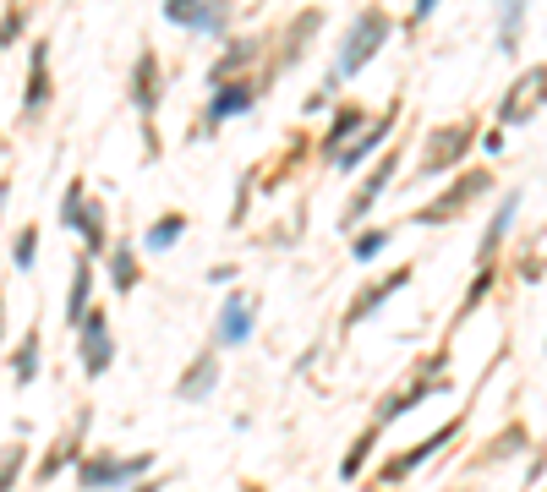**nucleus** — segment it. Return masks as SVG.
Wrapping results in <instances>:
<instances>
[{"instance_id":"f257e3e1","label":"nucleus","mask_w":547,"mask_h":492,"mask_svg":"<svg viewBox=\"0 0 547 492\" xmlns=\"http://www.w3.org/2000/svg\"><path fill=\"white\" fill-rule=\"evenodd\" d=\"M389 33H394V17H389V6H362L351 17V28L340 33V55H334V66H329V77L334 82H351V77H362L372 61L383 55V44H389Z\"/></svg>"},{"instance_id":"f03ea898","label":"nucleus","mask_w":547,"mask_h":492,"mask_svg":"<svg viewBox=\"0 0 547 492\" xmlns=\"http://www.w3.org/2000/svg\"><path fill=\"white\" fill-rule=\"evenodd\" d=\"M126 99H132L137 121H143V154L154 164L165 154V143H159V104H165V66H159V50H137V66H132V82H126Z\"/></svg>"},{"instance_id":"7ed1b4c3","label":"nucleus","mask_w":547,"mask_h":492,"mask_svg":"<svg viewBox=\"0 0 547 492\" xmlns=\"http://www.w3.org/2000/svg\"><path fill=\"white\" fill-rule=\"evenodd\" d=\"M493 186H498V181H493V170H487V164H471V170H460L455 181H449L444 192L433 197V203L411 208V225H416V230H438V225H449V219L471 214V203H476V197H487Z\"/></svg>"},{"instance_id":"20e7f679","label":"nucleus","mask_w":547,"mask_h":492,"mask_svg":"<svg viewBox=\"0 0 547 492\" xmlns=\"http://www.w3.org/2000/svg\"><path fill=\"white\" fill-rule=\"evenodd\" d=\"M449 389H455V378H449V345H438L433 356H427V367H422V372H411V383H405V389H394L389 400H383L378 427L389 432L400 416H411L416 405H427L433 394H449Z\"/></svg>"},{"instance_id":"39448f33","label":"nucleus","mask_w":547,"mask_h":492,"mask_svg":"<svg viewBox=\"0 0 547 492\" xmlns=\"http://www.w3.org/2000/svg\"><path fill=\"white\" fill-rule=\"evenodd\" d=\"M61 230H72V236H83V257H104L110 252V225H104V203H93L88 181L83 175H72L66 181V197H61Z\"/></svg>"},{"instance_id":"423d86ee","label":"nucleus","mask_w":547,"mask_h":492,"mask_svg":"<svg viewBox=\"0 0 547 492\" xmlns=\"http://www.w3.org/2000/svg\"><path fill=\"white\" fill-rule=\"evenodd\" d=\"M154 454H110V449H93L77 460V487L83 492H121L132 482H143V476H154Z\"/></svg>"},{"instance_id":"0eeeda50","label":"nucleus","mask_w":547,"mask_h":492,"mask_svg":"<svg viewBox=\"0 0 547 492\" xmlns=\"http://www.w3.org/2000/svg\"><path fill=\"white\" fill-rule=\"evenodd\" d=\"M471 148H476V121H471V115L433 126V132H427V143H422V164H416V175H422V181H433V175L460 170Z\"/></svg>"},{"instance_id":"6e6552de","label":"nucleus","mask_w":547,"mask_h":492,"mask_svg":"<svg viewBox=\"0 0 547 492\" xmlns=\"http://www.w3.org/2000/svg\"><path fill=\"white\" fill-rule=\"evenodd\" d=\"M258 93H263V82H252V77H241V82H219V88L208 93V104H203V121L186 126V137H192V143H208V137H214L225 121L247 115L252 104H258Z\"/></svg>"},{"instance_id":"1a4fd4ad","label":"nucleus","mask_w":547,"mask_h":492,"mask_svg":"<svg viewBox=\"0 0 547 492\" xmlns=\"http://www.w3.org/2000/svg\"><path fill=\"white\" fill-rule=\"evenodd\" d=\"M547 110V61L542 66H520L515 77H509L504 99H498V126H526L537 121V115Z\"/></svg>"},{"instance_id":"9d476101","label":"nucleus","mask_w":547,"mask_h":492,"mask_svg":"<svg viewBox=\"0 0 547 492\" xmlns=\"http://www.w3.org/2000/svg\"><path fill=\"white\" fill-rule=\"evenodd\" d=\"M394 132H400V99H389V104H383V110L362 126V132H356L351 143H345L340 154H334V170H340V175H356L367 159H378L383 148H389V137H394Z\"/></svg>"},{"instance_id":"9b49d317","label":"nucleus","mask_w":547,"mask_h":492,"mask_svg":"<svg viewBox=\"0 0 547 492\" xmlns=\"http://www.w3.org/2000/svg\"><path fill=\"white\" fill-rule=\"evenodd\" d=\"M88 432H93V410L83 405V410L72 416V427H66L61 438H55L50 449H44V460L33 465V482L50 487V482H61V471H77V460L88 454Z\"/></svg>"},{"instance_id":"f8f14e48","label":"nucleus","mask_w":547,"mask_h":492,"mask_svg":"<svg viewBox=\"0 0 547 492\" xmlns=\"http://www.w3.org/2000/svg\"><path fill=\"white\" fill-rule=\"evenodd\" d=\"M72 334H77V361H83V378H88V383L110 378V367H115V334H110V312H104V307H88V318L77 323Z\"/></svg>"},{"instance_id":"ddd939ff","label":"nucleus","mask_w":547,"mask_h":492,"mask_svg":"<svg viewBox=\"0 0 547 492\" xmlns=\"http://www.w3.org/2000/svg\"><path fill=\"white\" fill-rule=\"evenodd\" d=\"M400 159H405L400 148H383V154L372 159V170L362 175V181H356L351 203H345V214H340V225H345V230H356V225H362V219L372 214V208L383 203V192H389L394 175H400Z\"/></svg>"},{"instance_id":"4468645a","label":"nucleus","mask_w":547,"mask_h":492,"mask_svg":"<svg viewBox=\"0 0 547 492\" xmlns=\"http://www.w3.org/2000/svg\"><path fill=\"white\" fill-rule=\"evenodd\" d=\"M159 11L181 33H203V39H225L230 33V0H165Z\"/></svg>"},{"instance_id":"2eb2a0df","label":"nucleus","mask_w":547,"mask_h":492,"mask_svg":"<svg viewBox=\"0 0 547 492\" xmlns=\"http://www.w3.org/2000/svg\"><path fill=\"white\" fill-rule=\"evenodd\" d=\"M411 279H416V268H411V263H400V268H389L383 279H372V285H362V290L351 296V307H345L340 328H345V334H351V328H362V323L372 318V312H383V307H389V301L400 296V290L411 285Z\"/></svg>"},{"instance_id":"dca6fc26","label":"nucleus","mask_w":547,"mask_h":492,"mask_svg":"<svg viewBox=\"0 0 547 492\" xmlns=\"http://www.w3.org/2000/svg\"><path fill=\"white\" fill-rule=\"evenodd\" d=\"M455 432H460V421H444V427H438L433 438H422V443H411V449H400V454H394V460L378 471V487H400V482H411V476L422 471V465L433 460L438 449H449V438H455Z\"/></svg>"},{"instance_id":"f3484780","label":"nucleus","mask_w":547,"mask_h":492,"mask_svg":"<svg viewBox=\"0 0 547 492\" xmlns=\"http://www.w3.org/2000/svg\"><path fill=\"white\" fill-rule=\"evenodd\" d=\"M55 99V77H50V39L28 44V82H22V121H39Z\"/></svg>"},{"instance_id":"a211bd4d","label":"nucleus","mask_w":547,"mask_h":492,"mask_svg":"<svg viewBox=\"0 0 547 492\" xmlns=\"http://www.w3.org/2000/svg\"><path fill=\"white\" fill-rule=\"evenodd\" d=\"M252 328H258V301L241 296V290H230L225 307H219V318H214V350H241L252 339Z\"/></svg>"},{"instance_id":"6ab92c4d","label":"nucleus","mask_w":547,"mask_h":492,"mask_svg":"<svg viewBox=\"0 0 547 492\" xmlns=\"http://www.w3.org/2000/svg\"><path fill=\"white\" fill-rule=\"evenodd\" d=\"M520 203H526V192L520 186H509L504 197H498V208H493V219H487V230H482V241H476V268H487V263H498V252H504V241H509V230H515V219H520Z\"/></svg>"},{"instance_id":"aec40b11","label":"nucleus","mask_w":547,"mask_h":492,"mask_svg":"<svg viewBox=\"0 0 547 492\" xmlns=\"http://www.w3.org/2000/svg\"><path fill=\"white\" fill-rule=\"evenodd\" d=\"M258 55H263V39L258 33H230L225 39V50H219V61L208 66V88H219V82H241L252 72V66H258Z\"/></svg>"},{"instance_id":"412c9836","label":"nucleus","mask_w":547,"mask_h":492,"mask_svg":"<svg viewBox=\"0 0 547 492\" xmlns=\"http://www.w3.org/2000/svg\"><path fill=\"white\" fill-rule=\"evenodd\" d=\"M214 389H219V350H214V345H203L192 361H186V372H181V383H176V400L203 405Z\"/></svg>"},{"instance_id":"4be33fe9","label":"nucleus","mask_w":547,"mask_h":492,"mask_svg":"<svg viewBox=\"0 0 547 492\" xmlns=\"http://www.w3.org/2000/svg\"><path fill=\"white\" fill-rule=\"evenodd\" d=\"M318 28H323V11L318 6H307V11H296V22H290V44L279 39V61H274V72H290V66L307 55V44L318 39Z\"/></svg>"},{"instance_id":"5701e85b","label":"nucleus","mask_w":547,"mask_h":492,"mask_svg":"<svg viewBox=\"0 0 547 492\" xmlns=\"http://www.w3.org/2000/svg\"><path fill=\"white\" fill-rule=\"evenodd\" d=\"M372 121V110H367V104H340V110H334V121H329V132H323V159H334V154H340V148L345 143H351V137L356 132H362V126Z\"/></svg>"},{"instance_id":"b1692460","label":"nucleus","mask_w":547,"mask_h":492,"mask_svg":"<svg viewBox=\"0 0 547 492\" xmlns=\"http://www.w3.org/2000/svg\"><path fill=\"white\" fill-rule=\"evenodd\" d=\"M104 263H110V290H115V296H132V290L143 285V263H137V246H126V241H110V252H104Z\"/></svg>"},{"instance_id":"393cba45","label":"nucleus","mask_w":547,"mask_h":492,"mask_svg":"<svg viewBox=\"0 0 547 492\" xmlns=\"http://www.w3.org/2000/svg\"><path fill=\"white\" fill-rule=\"evenodd\" d=\"M93 307V257H72V290H66V328H77Z\"/></svg>"},{"instance_id":"a878e982","label":"nucleus","mask_w":547,"mask_h":492,"mask_svg":"<svg viewBox=\"0 0 547 492\" xmlns=\"http://www.w3.org/2000/svg\"><path fill=\"white\" fill-rule=\"evenodd\" d=\"M526 6L531 0H498V50H504V61L520 55V39H526Z\"/></svg>"},{"instance_id":"bb28decb","label":"nucleus","mask_w":547,"mask_h":492,"mask_svg":"<svg viewBox=\"0 0 547 492\" xmlns=\"http://www.w3.org/2000/svg\"><path fill=\"white\" fill-rule=\"evenodd\" d=\"M39 367H44V339H39V328H28V334H22V345L11 350V383H17V389L39 383Z\"/></svg>"},{"instance_id":"cd10ccee","label":"nucleus","mask_w":547,"mask_h":492,"mask_svg":"<svg viewBox=\"0 0 547 492\" xmlns=\"http://www.w3.org/2000/svg\"><path fill=\"white\" fill-rule=\"evenodd\" d=\"M378 443H383V427H378V421H367V427L356 432V443L345 449V460H340V482H362V471H367V460H372Z\"/></svg>"},{"instance_id":"c85d7f7f","label":"nucleus","mask_w":547,"mask_h":492,"mask_svg":"<svg viewBox=\"0 0 547 492\" xmlns=\"http://www.w3.org/2000/svg\"><path fill=\"white\" fill-rule=\"evenodd\" d=\"M186 225H192L186 214H159L154 225L143 230V246H148V252H176L181 236H186Z\"/></svg>"},{"instance_id":"c756f323","label":"nucleus","mask_w":547,"mask_h":492,"mask_svg":"<svg viewBox=\"0 0 547 492\" xmlns=\"http://www.w3.org/2000/svg\"><path fill=\"white\" fill-rule=\"evenodd\" d=\"M493 285H498V263H487V268H476V279H471V290H465V301H460V307H455V323H449V328H455V334H460V323H471V312H476V307H482V301H487V296H493Z\"/></svg>"},{"instance_id":"7c9ffc66","label":"nucleus","mask_w":547,"mask_h":492,"mask_svg":"<svg viewBox=\"0 0 547 492\" xmlns=\"http://www.w3.org/2000/svg\"><path fill=\"white\" fill-rule=\"evenodd\" d=\"M33 263H39V225H22L17 236H11V268H17V274H33Z\"/></svg>"},{"instance_id":"2f4dec72","label":"nucleus","mask_w":547,"mask_h":492,"mask_svg":"<svg viewBox=\"0 0 547 492\" xmlns=\"http://www.w3.org/2000/svg\"><path fill=\"white\" fill-rule=\"evenodd\" d=\"M22 465H28V443H6L0 449V492H17Z\"/></svg>"},{"instance_id":"473e14b6","label":"nucleus","mask_w":547,"mask_h":492,"mask_svg":"<svg viewBox=\"0 0 547 492\" xmlns=\"http://www.w3.org/2000/svg\"><path fill=\"white\" fill-rule=\"evenodd\" d=\"M383 246H389V225L356 230V236H351V257H356V263H372V257L383 252Z\"/></svg>"},{"instance_id":"72a5a7b5","label":"nucleus","mask_w":547,"mask_h":492,"mask_svg":"<svg viewBox=\"0 0 547 492\" xmlns=\"http://www.w3.org/2000/svg\"><path fill=\"white\" fill-rule=\"evenodd\" d=\"M542 268H547V225L537 230V241H531L526 263H520V279H526V285H537V279H542Z\"/></svg>"},{"instance_id":"f704fd0d","label":"nucleus","mask_w":547,"mask_h":492,"mask_svg":"<svg viewBox=\"0 0 547 492\" xmlns=\"http://www.w3.org/2000/svg\"><path fill=\"white\" fill-rule=\"evenodd\" d=\"M22 28H28V6H11L6 17H0V50H11V44L22 39Z\"/></svg>"},{"instance_id":"c9c22d12","label":"nucleus","mask_w":547,"mask_h":492,"mask_svg":"<svg viewBox=\"0 0 547 492\" xmlns=\"http://www.w3.org/2000/svg\"><path fill=\"white\" fill-rule=\"evenodd\" d=\"M438 6H444V0H411V17H405V28H411V33H416V28H422V22H427V17H433V11H438Z\"/></svg>"},{"instance_id":"e433bc0d","label":"nucleus","mask_w":547,"mask_h":492,"mask_svg":"<svg viewBox=\"0 0 547 492\" xmlns=\"http://www.w3.org/2000/svg\"><path fill=\"white\" fill-rule=\"evenodd\" d=\"M236 279H241L236 263H214V268H208V285H236Z\"/></svg>"},{"instance_id":"4c0bfd02","label":"nucleus","mask_w":547,"mask_h":492,"mask_svg":"<svg viewBox=\"0 0 547 492\" xmlns=\"http://www.w3.org/2000/svg\"><path fill=\"white\" fill-rule=\"evenodd\" d=\"M482 154H504V126H493V132L482 137Z\"/></svg>"},{"instance_id":"58836bf2","label":"nucleus","mask_w":547,"mask_h":492,"mask_svg":"<svg viewBox=\"0 0 547 492\" xmlns=\"http://www.w3.org/2000/svg\"><path fill=\"white\" fill-rule=\"evenodd\" d=\"M121 492H165V476H143V482L121 487Z\"/></svg>"},{"instance_id":"ea45409f","label":"nucleus","mask_w":547,"mask_h":492,"mask_svg":"<svg viewBox=\"0 0 547 492\" xmlns=\"http://www.w3.org/2000/svg\"><path fill=\"white\" fill-rule=\"evenodd\" d=\"M0 350H6V296H0Z\"/></svg>"}]
</instances>
